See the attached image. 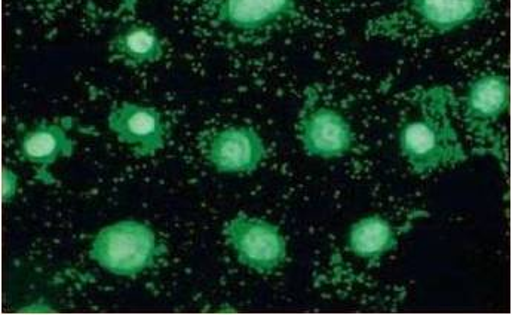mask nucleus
Masks as SVG:
<instances>
[{
  "label": "nucleus",
  "instance_id": "5",
  "mask_svg": "<svg viewBox=\"0 0 512 315\" xmlns=\"http://www.w3.org/2000/svg\"><path fill=\"white\" fill-rule=\"evenodd\" d=\"M225 237L238 261L260 274H271L287 258V241L274 223L238 216L226 225Z\"/></svg>",
  "mask_w": 512,
  "mask_h": 315
},
{
  "label": "nucleus",
  "instance_id": "2",
  "mask_svg": "<svg viewBox=\"0 0 512 315\" xmlns=\"http://www.w3.org/2000/svg\"><path fill=\"white\" fill-rule=\"evenodd\" d=\"M487 11L489 0H403L388 14L370 20L366 36L415 44L464 29L481 20Z\"/></svg>",
  "mask_w": 512,
  "mask_h": 315
},
{
  "label": "nucleus",
  "instance_id": "10",
  "mask_svg": "<svg viewBox=\"0 0 512 315\" xmlns=\"http://www.w3.org/2000/svg\"><path fill=\"white\" fill-rule=\"evenodd\" d=\"M397 231L380 214L363 217L349 229L348 250L361 261L380 262L398 249Z\"/></svg>",
  "mask_w": 512,
  "mask_h": 315
},
{
  "label": "nucleus",
  "instance_id": "3",
  "mask_svg": "<svg viewBox=\"0 0 512 315\" xmlns=\"http://www.w3.org/2000/svg\"><path fill=\"white\" fill-rule=\"evenodd\" d=\"M199 23L233 44H260L299 20L309 0H196Z\"/></svg>",
  "mask_w": 512,
  "mask_h": 315
},
{
  "label": "nucleus",
  "instance_id": "7",
  "mask_svg": "<svg viewBox=\"0 0 512 315\" xmlns=\"http://www.w3.org/2000/svg\"><path fill=\"white\" fill-rule=\"evenodd\" d=\"M299 139L311 157L337 159L351 151L354 131L348 119L333 107L314 106L300 118Z\"/></svg>",
  "mask_w": 512,
  "mask_h": 315
},
{
  "label": "nucleus",
  "instance_id": "8",
  "mask_svg": "<svg viewBox=\"0 0 512 315\" xmlns=\"http://www.w3.org/2000/svg\"><path fill=\"white\" fill-rule=\"evenodd\" d=\"M204 154L220 173H253L266 155L262 137L248 127H228L211 133Z\"/></svg>",
  "mask_w": 512,
  "mask_h": 315
},
{
  "label": "nucleus",
  "instance_id": "6",
  "mask_svg": "<svg viewBox=\"0 0 512 315\" xmlns=\"http://www.w3.org/2000/svg\"><path fill=\"white\" fill-rule=\"evenodd\" d=\"M510 79L504 75H486L469 84L461 107L466 130L474 136L477 145L490 146L496 154L501 146L496 136L495 125L502 118L511 102Z\"/></svg>",
  "mask_w": 512,
  "mask_h": 315
},
{
  "label": "nucleus",
  "instance_id": "9",
  "mask_svg": "<svg viewBox=\"0 0 512 315\" xmlns=\"http://www.w3.org/2000/svg\"><path fill=\"white\" fill-rule=\"evenodd\" d=\"M109 128L137 157H149L164 148L165 125L155 107L125 103L109 115Z\"/></svg>",
  "mask_w": 512,
  "mask_h": 315
},
{
  "label": "nucleus",
  "instance_id": "11",
  "mask_svg": "<svg viewBox=\"0 0 512 315\" xmlns=\"http://www.w3.org/2000/svg\"><path fill=\"white\" fill-rule=\"evenodd\" d=\"M73 148L75 143L67 136L64 128L48 122L35 125L20 140L21 157L44 168L60 158L70 157Z\"/></svg>",
  "mask_w": 512,
  "mask_h": 315
},
{
  "label": "nucleus",
  "instance_id": "13",
  "mask_svg": "<svg viewBox=\"0 0 512 315\" xmlns=\"http://www.w3.org/2000/svg\"><path fill=\"white\" fill-rule=\"evenodd\" d=\"M17 191V176L11 170H2V194L3 201L11 200L12 195Z\"/></svg>",
  "mask_w": 512,
  "mask_h": 315
},
{
  "label": "nucleus",
  "instance_id": "12",
  "mask_svg": "<svg viewBox=\"0 0 512 315\" xmlns=\"http://www.w3.org/2000/svg\"><path fill=\"white\" fill-rule=\"evenodd\" d=\"M110 51L115 58L124 63L141 66L161 60L164 45L153 27L146 24H131L115 36L110 44Z\"/></svg>",
  "mask_w": 512,
  "mask_h": 315
},
{
  "label": "nucleus",
  "instance_id": "4",
  "mask_svg": "<svg viewBox=\"0 0 512 315\" xmlns=\"http://www.w3.org/2000/svg\"><path fill=\"white\" fill-rule=\"evenodd\" d=\"M156 253L152 229L137 222H119L97 235L91 258L112 274L136 275L155 261Z\"/></svg>",
  "mask_w": 512,
  "mask_h": 315
},
{
  "label": "nucleus",
  "instance_id": "1",
  "mask_svg": "<svg viewBox=\"0 0 512 315\" xmlns=\"http://www.w3.org/2000/svg\"><path fill=\"white\" fill-rule=\"evenodd\" d=\"M413 103L415 118L401 127L398 136L401 155L418 176L464 164L468 159L461 136L453 124L455 97L446 87L420 91Z\"/></svg>",
  "mask_w": 512,
  "mask_h": 315
}]
</instances>
